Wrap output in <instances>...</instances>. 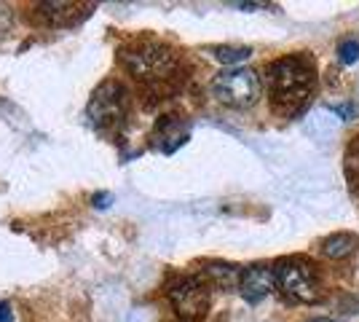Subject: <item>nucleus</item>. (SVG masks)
Instances as JSON below:
<instances>
[{"instance_id": "obj_3", "label": "nucleus", "mask_w": 359, "mask_h": 322, "mask_svg": "<svg viewBox=\"0 0 359 322\" xmlns=\"http://www.w3.org/2000/svg\"><path fill=\"white\" fill-rule=\"evenodd\" d=\"M273 274H276V288L285 293V298L295 301V304H314L322 298L319 279L306 261H298V258L279 261Z\"/></svg>"}, {"instance_id": "obj_10", "label": "nucleus", "mask_w": 359, "mask_h": 322, "mask_svg": "<svg viewBox=\"0 0 359 322\" xmlns=\"http://www.w3.org/2000/svg\"><path fill=\"white\" fill-rule=\"evenodd\" d=\"M204 276L210 279L215 288H223V290H231V288H239L241 282V271L231 263H210L204 269Z\"/></svg>"}, {"instance_id": "obj_8", "label": "nucleus", "mask_w": 359, "mask_h": 322, "mask_svg": "<svg viewBox=\"0 0 359 322\" xmlns=\"http://www.w3.org/2000/svg\"><path fill=\"white\" fill-rule=\"evenodd\" d=\"M185 142H188V126H185V123H180L177 119H166V121H161L158 135H156V145H158L164 154L177 151L180 145H185Z\"/></svg>"}, {"instance_id": "obj_11", "label": "nucleus", "mask_w": 359, "mask_h": 322, "mask_svg": "<svg viewBox=\"0 0 359 322\" xmlns=\"http://www.w3.org/2000/svg\"><path fill=\"white\" fill-rule=\"evenodd\" d=\"M344 169H346V180H348V188L359 194V137H354L348 142L344 156Z\"/></svg>"}, {"instance_id": "obj_12", "label": "nucleus", "mask_w": 359, "mask_h": 322, "mask_svg": "<svg viewBox=\"0 0 359 322\" xmlns=\"http://www.w3.org/2000/svg\"><path fill=\"white\" fill-rule=\"evenodd\" d=\"M212 54H215V60H220L223 65H236V62L250 60L252 48H247V46H217V48H212Z\"/></svg>"}, {"instance_id": "obj_14", "label": "nucleus", "mask_w": 359, "mask_h": 322, "mask_svg": "<svg viewBox=\"0 0 359 322\" xmlns=\"http://www.w3.org/2000/svg\"><path fill=\"white\" fill-rule=\"evenodd\" d=\"M14 314H11V304L8 301H0V322H11Z\"/></svg>"}, {"instance_id": "obj_2", "label": "nucleus", "mask_w": 359, "mask_h": 322, "mask_svg": "<svg viewBox=\"0 0 359 322\" xmlns=\"http://www.w3.org/2000/svg\"><path fill=\"white\" fill-rule=\"evenodd\" d=\"M260 92H263L260 76L250 67H231L212 81V94L223 105L239 107V110L252 107L260 100Z\"/></svg>"}, {"instance_id": "obj_4", "label": "nucleus", "mask_w": 359, "mask_h": 322, "mask_svg": "<svg viewBox=\"0 0 359 322\" xmlns=\"http://www.w3.org/2000/svg\"><path fill=\"white\" fill-rule=\"evenodd\" d=\"M121 60H123V65H126L135 76L148 78V81L166 78L175 70V57H172V51L164 46H156V43L137 46L135 51H123Z\"/></svg>"}, {"instance_id": "obj_6", "label": "nucleus", "mask_w": 359, "mask_h": 322, "mask_svg": "<svg viewBox=\"0 0 359 322\" xmlns=\"http://www.w3.org/2000/svg\"><path fill=\"white\" fill-rule=\"evenodd\" d=\"M89 116L97 129H105L107 123H118L126 116V92L121 89V83L107 81L91 94Z\"/></svg>"}, {"instance_id": "obj_9", "label": "nucleus", "mask_w": 359, "mask_h": 322, "mask_svg": "<svg viewBox=\"0 0 359 322\" xmlns=\"http://www.w3.org/2000/svg\"><path fill=\"white\" fill-rule=\"evenodd\" d=\"M359 239L354 234H346V231H338V234H332L327 236L325 242H322V255L325 258H332V261H341V258H348L354 250H357Z\"/></svg>"}, {"instance_id": "obj_15", "label": "nucleus", "mask_w": 359, "mask_h": 322, "mask_svg": "<svg viewBox=\"0 0 359 322\" xmlns=\"http://www.w3.org/2000/svg\"><path fill=\"white\" fill-rule=\"evenodd\" d=\"M107 199H110V196H107V194H97V196H94V204H97V207H100V210H105L107 207Z\"/></svg>"}, {"instance_id": "obj_7", "label": "nucleus", "mask_w": 359, "mask_h": 322, "mask_svg": "<svg viewBox=\"0 0 359 322\" xmlns=\"http://www.w3.org/2000/svg\"><path fill=\"white\" fill-rule=\"evenodd\" d=\"M273 288H276V274L269 266H250L241 271L239 293L247 304H260L263 298H269Z\"/></svg>"}, {"instance_id": "obj_13", "label": "nucleus", "mask_w": 359, "mask_h": 322, "mask_svg": "<svg viewBox=\"0 0 359 322\" xmlns=\"http://www.w3.org/2000/svg\"><path fill=\"white\" fill-rule=\"evenodd\" d=\"M338 60L344 62V65H354L359 60V43L357 41H344L341 46H338Z\"/></svg>"}, {"instance_id": "obj_16", "label": "nucleus", "mask_w": 359, "mask_h": 322, "mask_svg": "<svg viewBox=\"0 0 359 322\" xmlns=\"http://www.w3.org/2000/svg\"><path fill=\"white\" fill-rule=\"evenodd\" d=\"M311 322H332V320H327V317H316V320H311Z\"/></svg>"}, {"instance_id": "obj_1", "label": "nucleus", "mask_w": 359, "mask_h": 322, "mask_svg": "<svg viewBox=\"0 0 359 322\" xmlns=\"http://www.w3.org/2000/svg\"><path fill=\"white\" fill-rule=\"evenodd\" d=\"M266 83H269L271 107L279 116L292 119L311 100V92H314L316 83L314 65L309 60H303V57H287V60L273 62L269 67Z\"/></svg>"}, {"instance_id": "obj_5", "label": "nucleus", "mask_w": 359, "mask_h": 322, "mask_svg": "<svg viewBox=\"0 0 359 322\" xmlns=\"http://www.w3.org/2000/svg\"><path fill=\"white\" fill-rule=\"evenodd\" d=\"M169 301L185 322L204 320L207 311H210V290L201 279L188 276V279H180L177 285L169 290Z\"/></svg>"}]
</instances>
